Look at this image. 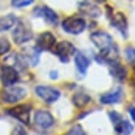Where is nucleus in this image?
Returning a JSON list of instances; mask_svg holds the SVG:
<instances>
[{
  "label": "nucleus",
  "mask_w": 135,
  "mask_h": 135,
  "mask_svg": "<svg viewBox=\"0 0 135 135\" xmlns=\"http://www.w3.org/2000/svg\"><path fill=\"white\" fill-rule=\"evenodd\" d=\"M112 24L117 30H119L120 32L123 33L124 37L128 36V26H127V19L122 12H117L113 14L112 16Z\"/></svg>",
  "instance_id": "nucleus-13"
},
{
  "label": "nucleus",
  "mask_w": 135,
  "mask_h": 135,
  "mask_svg": "<svg viewBox=\"0 0 135 135\" xmlns=\"http://www.w3.org/2000/svg\"><path fill=\"white\" fill-rule=\"evenodd\" d=\"M26 89L22 87H8L1 92V99L5 103H16L26 97Z\"/></svg>",
  "instance_id": "nucleus-5"
},
{
  "label": "nucleus",
  "mask_w": 135,
  "mask_h": 135,
  "mask_svg": "<svg viewBox=\"0 0 135 135\" xmlns=\"http://www.w3.org/2000/svg\"><path fill=\"white\" fill-rule=\"evenodd\" d=\"M38 58H40V55H38V49L37 47L26 49L24 55H22V60L31 66H36L38 63Z\"/></svg>",
  "instance_id": "nucleus-16"
},
{
  "label": "nucleus",
  "mask_w": 135,
  "mask_h": 135,
  "mask_svg": "<svg viewBox=\"0 0 135 135\" xmlns=\"http://www.w3.org/2000/svg\"><path fill=\"white\" fill-rule=\"evenodd\" d=\"M8 114L12 118H16L19 122H21L25 125L30 124V115H31V105L29 104H20V105L12 107L8 109Z\"/></svg>",
  "instance_id": "nucleus-7"
},
{
  "label": "nucleus",
  "mask_w": 135,
  "mask_h": 135,
  "mask_svg": "<svg viewBox=\"0 0 135 135\" xmlns=\"http://www.w3.org/2000/svg\"><path fill=\"white\" fill-rule=\"evenodd\" d=\"M90 40L93 41V44L95 45V47L100 51V53L105 52L108 50L115 47V44L113 41V38L109 33L104 32V31H95L90 35Z\"/></svg>",
  "instance_id": "nucleus-1"
},
{
  "label": "nucleus",
  "mask_w": 135,
  "mask_h": 135,
  "mask_svg": "<svg viewBox=\"0 0 135 135\" xmlns=\"http://www.w3.org/2000/svg\"><path fill=\"white\" fill-rule=\"evenodd\" d=\"M52 51L62 62H68L70 61V58L76 53L77 50H76V47H74L71 42L63 41V42L57 44V45H55V47L52 49Z\"/></svg>",
  "instance_id": "nucleus-8"
},
{
  "label": "nucleus",
  "mask_w": 135,
  "mask_h": 135,
  "mask_svg": "<svg viewBox=\"0 0 135 135\" xmlns=\"http://www.w3.org/2000/svg\"><path fill=\"white\" fill-rule=\"evenodd\" d=\"M81 10H82L84 14H87V15H89V16L94 17V16H99L100 15V9L95 4H92V3H89L88 0L87 1H84L81 6Z\"/></svg>",
  "instance_id": "nucleus-18"
},
{
  "label": "nucleus",
  "mask_w": 135,
  "mask_h": 135,
  "mask_svg": "<svg viewBox=\"0 0 135 135\" xmlns=\"http://www.w3.org/2000/svg\"><path fill=\"white\" fill-rule=\"evenodd\" d=\"M15 29L12 31V40L15 41V44L17 45H21V44H25V42L30 41L33 37L32 30L27 24H24V22H16V25L14 26Z\"/></svg>",
  "instance_id": "nucleus-3"
},
{
  "label": "nucleus",
  "mask_w": 135,
  "mask_h": 135,
  "mask_svg": "<svg viewBox=\"0 0 135 135\" xmlns=\"http://www.w3.org/2000/svg\"><path fill=\"white\" fill-rule=\"evenodd\" d=\"M125 56H127L128 61L131 62L133 66H135V47H128L125 50Z\"/></svg>",
  "instance_id": "nucleus-24"
},
{
  "label": "nucleus",
  "mask_w": 135,
  "mask_h": 135,
  "mask_svg": "<svg viewBox=\"0 0 135 135\" xmlns=\"http://www.w3.org/2000/svg\"><path fill=\"white\" fill-rule=\"evenodd\" d=\"M33 16L41 17L51 26H56L58 22V16L57 14L53 11L51 8H49L47 5H40L37 8L33 9Z\"/></svg>",
  "instance_id": "nucleus-10"
},
{
  "label": "nucleus",
  "mask_w": 135,
  "mask_h": 135,
  "mask_svg": "<svg viewBox=\"0 0 135 135\" xmlns=\"http://www.w3.org/2000/svg\"><path fill=\"white\" fill-rule=\"evenodd\" d=\"M67 135H87V134H86V131L83 130V128L81 127V125L76 124L74 127H72L70 130H68Z\"/></svg>",
  "instance_id": "nucleus-23"
},
{
  "label": "nucleus",
  "mask_w": 135,
  "mask_h": 135,
  "mask_svg": "<svg viewBox=\"0 0 135 135\" xmlns=\"http://www.w3.org/2000/svg\"><path fill=\"white\" fill-rule=\"evenodd\" d=\"M35 1V0H11V5L14 8H25V6H29Z\"/></svg>",
  "instance_id": "nucleus-22"
},
{
  "label": "nucleus",
  "mask_w": 135,
  "mask_h": 135,
  "mask_svg": "<svg viewBox=\"0 0 135 135\" xmlns=\"http://www.w3.org/2000/svg\"><path fill=\"white\" fill-rule=\"evenodd\" d=\"M89 100H90V97L86 93H77V94H74V97H73V103L78 108L84 107Z\"/></svg>",
  "instance_id": "nucleus-20"
},
{
  "label": "nucleus",
  "mask_w": 135,
  "mask_h": 135,
  "mask_svg": "<svg viewBox=\"0 0 135 135\" xmlns=\"http://www.w3.org/2000/svg\"><path fill=\"white\" fill-rule=\"evenodd\" d=\"M110 73H112V76H114L118 79H124L125 74H127V71H125L124 67H122V66L119 65L118 62H115V63L110 65Z\"/></svg>",
  "instance_id": "nucleus-19"
},
{
  "label": "nucleus",
  "mask_w": 135,
  "mask_h": 135,
  "mask_svg": "<svg viewBox=\"0 0 135 135\" xmlns=\"http://www.w3.org/2000/svg\"><path fill=\"white\" fill-rule=\"evenodd\" d=\"M17 22V19L15 15L12 14H9V15H5V16L0 17V32H4V31H8V30L12 29Z\"/></svg>",
  "instance_id": "nucleus-17"
},
{
  "label": "nucleus",
  "mask_w": 135,
  "mask_h": 135,
  "mask_svg": "<svg viewBox=\"0 0 135 135\" xmlns=\"http://www.w3.org/2000/svg\"><path fill=\"white\" fill-rule=\"evenodd\" d=\"M122 95H123L122 88H117V89L110 92V93L103 94L102 97H100V103L102 104H115V103L120 102Z\"/></svg>",
  "instance_id": "nucleus-15"
},
{
  "label": "nucleus",
  "mask_w": 135,
  "mask_h": 135,
  "mask_svg": "<svg viewBox=\"0 0 135 135\" xmlns=\"http://www.w3.org/2000/svg\"><path fill=\"white\" fill-rule=\"evenodd\" d=\"M11 135H27V133L25 131V129L22 127H20V125H17L14 130H12Z\"/></svg>",
  "instance_id": "nucleus-25"
},
{
  "label": "nucleus",
  "mask_w": 135,
  "mask_h": 135,
  "mask_svg": "<svg viewBox=\"0 0 135 135\" xmlns=\"http://www.w3.org/2000/svg\"><path fill=\"white\" fill-rule=\"evenodd\" d=\"M35 92L47 104H52L61 97V92L57 88H53L50 86H37L35 88Z\"/></svg>",
  "instance_id": "nucleus-6"
},
{
  "label": "nucleus",
  "mask_w": 135,
  "mask_h": 135,
  "mask_svg": "<svg viewBox=\"0 0 135 135\" xmlns=\"http://www.w3.org/2000/svg\"><path fill=\"white\" fill-rule=\"evenodd\" d=\"M0 79H1V83H3L5 87H10V86H14L15 83L19 82L20 74H19V72H17V70L15 67L5 65L4 67L1 68Z\"/></svg>",
  "instance_id": "nucleus-11"
},
{
  "label": "nucleus",
  "mask_w": 135,
  "mask_h": 135,
  "mask_svg": "<svg viewBox=\"0 0 135 135\" xmlns=\"http://www.w3.org/2000/svg\"><path fill=\"white\" fill-rule=\"evenodd\" d=\"M112 122L114 124V130L119 135H130L133 131V125L128 120L123 119V117L117 113V112H110L109 113Z\"/></svg>",
  "instance_id": "nucleus-4"
},
{
  "label": "nucleus",
  "mask_w": 135,
  "mask_h": 135,
  "mask_svg": "<svg viewBox=\"0 0 135 135\" xmlns=\"http://www.w3.org/2000/svg\"><path fill=\"white\" fill-rule=\"evenodd\" d=\"M11 49V45L6 37H0V55L8 53Z\"/></svg>",
  "instance_id": "nucleus-21"
},
{
  "label": "nucleus",
  "mask_w": 135,
  "mask_h": 135,
  "mask_svg": "<svg viewBox=\"0 0 135 135\" xmlns=\"http://www.w3.org/2000/svg\"><path fill=\"white\" fill-rule=\"evenodd\" d=\"M33 124L40 130H47L53 127L55 119L49 112L46 110H37L33 114Z\"/></svg>",
  "instance_id": "nucleus-9"
},
{
  "label": "nucleus",
  "mask_w": 135,
  "mask_h": 135,
  "mask_svg": "<svg viewBox=\"0 0 135 135\" xmlns=\"http://www.w3.org/2000/svg\"><path fill=\"white\" fill-rule=\"evenodd\" d=\"M74 57V65L77 67L78 72L81 74H86L87 73V70L89 67V60L87 58V56H84L82 52L79 51H76V53L73 55Z\"/></svg>",
  "instance_id": "nucleus-14"
},
{
  "label": "nucleus",
  "mask_w": 135,
  "mask_h": 135,
  "mask_svg": "<svg viewBox=\"0 0 135 135\" xmlns=\"http://www.w3.org/2000/svg\"><path fill=\"white\" fill-rule=\"evenodd\" d=\"M129 114H130L131 119L134 120V124H135V107H131L130 109H129Z\"/></svg>",
  "instance_id": "nucleus-26"
},
{
  "label": "nucleus",
  "mask_w": 135,
  "mask_h": 135,
  "mask_svg": "<svg viewBox=\"0 0 135 135\" xmlns=\"http://www.w3.org/2000/svg\"><path fill=\"white\" fill-rule=\"evenodd\" d=\"M62 29L72 35H79L86 30V20L81 16H70L63 20Z\"/></svg>",
  "instance_id": "nucleus-2"
},
{
  "label": "nucleus",
  "mask_w": 135,
  "mask_h": 135,
  "mask_svg": "<svg viewBox=\"0 0 135 135\" xmlns=\"http://www.w3.org/2000/svg\"><path fill=\"white\" fill-rule=\"evenodd\" d=\"M56 45V37L51 32H42L36 38V47L40 51H52Z\"/></svg>",
  "instance_id": "nucleus-12"
}]
</instances>
